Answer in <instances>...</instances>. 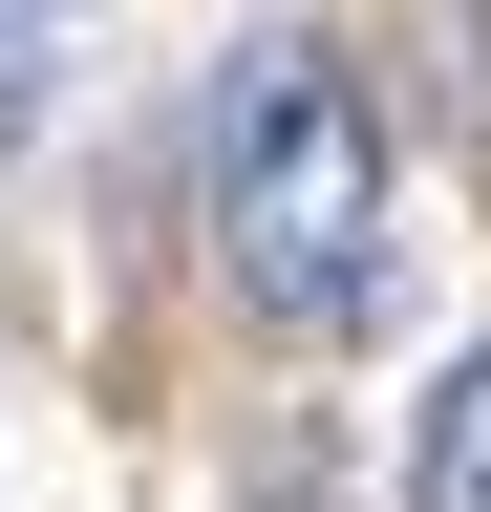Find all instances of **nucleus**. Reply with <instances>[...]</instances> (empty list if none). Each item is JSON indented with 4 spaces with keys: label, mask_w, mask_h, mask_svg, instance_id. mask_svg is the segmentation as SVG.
<instances>
[{
    "label": "nucleus",
    "mask_w": 491,
    "mask_h": 512,
    "mask_svg": "<svg viewBox=\"0 0 491 512\" xmlns=\"http://www.w3.org/2000/svg\"><path fill=\"white\" fill-rule=\"evenodd\" d=\"M214 235H235V299L299 320V342H342L363 299H385V107L342 86V43H235L214 86Z\"/></svg>",
    "instance_id": "obj_1"
},
{
    "label": "nucleus",
    "mask_w": 491,
    "mask_h": 512,
    "mask_svg": "<svg viewBox=\"0 0 491 512\" xmlns=\"http://www.w3.org/2000/svg\"><path fill=\"white\" fill-rule=\"evenodd\" d=\"M427 512H491V342L449 363V406H427Z\"/></svg>",
    "instance_id": "obj_2"
},
{
    "label": "nucleus",
    "mask_w": 491,
    "mask_h": 512,
    "mask_svg": "<svg viewBox=\"0 0 491 512\" xmlns=\"http://www.w3.org/2000/svg\"><path fill=\"white\" fill-rule=\"evenodd\" d=\"M43 128V0H0V150Z\"/></svg>",
    "instance_id": "obj_3"
}]
</instances>
